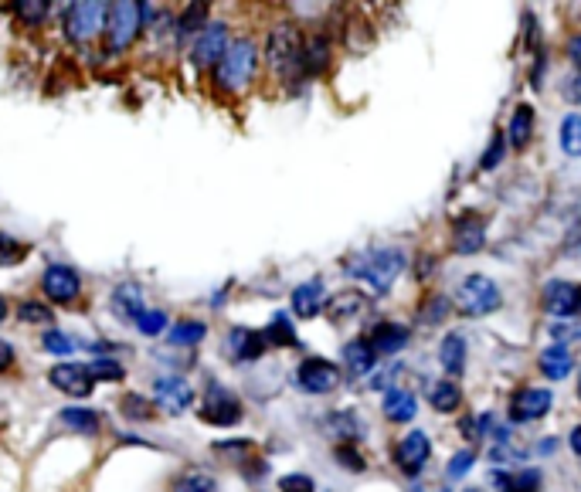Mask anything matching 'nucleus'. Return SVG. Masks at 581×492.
<instances>
[{"label": "nucleus", "instance_id": "obj_29", "mask_svg": "<svg viewBox=\"0 0 581 492\" xmlns=\"http://www.w3.org/2000/svg\"><path fill=\"white\" fill-rule=\"evenodd\" d=\"M534 123H537V112L531 102H520V106L510 112V123H507V146L514 150H527L534 140Z\"/></svg>", "mask_w": 581, "mask_h": 492}, {"label": "nucleus", "instance_id": "obj_39", "mask_svg": "<svg viewBox=\"0 0 581 492\" xmlns=\"http://www.w3.org/2000/svg\"><path fill=\"white\" fill-rule=\"evenodd\" d=\"M558 143H561V153L571 160L581 157V112H568L561 119V129H558Z\"/></svg>", "mask_w": 581, "mask_h": 492}, {"label": "nucleus", "instance_id": "obj_27", "mask_svg": "<svg viewBox=\"0 0 581 492\" xmlns=\"http://www.w3.org/2000/svg\"><path fill=\"white\" fill-rule=\"evenodd\" d=\"M381 414L391 421V425H408V421H415V414H418L415 394L405 391V387H388V391H384V401H381Z\"/></svg>", "mask_w": 581, "mask_h": 492}, {"label": "nucleus", "instance_id": "obj_10", "mask_svg": "<svg viewBox=\"0 0 581 492\" xmlns=\"http://www.w3.org/2000/svg\"><path fill=\"white\" fill-rule=\"evenodd\" d=\"M150 401L157 414H167V418H181L194 408L198 401V391L191 387V381L181 374H160L150 387Z\"/></svg>", "mask_w": 581, "mask_h": 492}, {"label": "nucleus", "instance_id": "obj_6", "mask_svg": "<svg viewBox=\"0 0 581 492\" xmlns=\"http://www.w3.org/2000/svg\"><path fill=\"white\" fill-rule=\"evenodd\" d=\"M106 7L109 4H102V0H75V4H68L62 14L65 38L72 41L75 48L92 45L102 34V28H106Z\"/></svg>", "mask_w": 581, "mask_h": 492}, {"label": "nucleus", "instance_id": "obj_38", "mask_svg": "<svg viewBox=\"0 0 581 492\" xmlns=\"http://www.w3.org/2000/svg\"><path fill=\"white\" fill-rule=\"evenodd\" d=\"M119 414H123L126 421H133V425H147V421L157 418V408H153L150 394H123Z\"/></svg>", "mask_w": 581, "mask_h": 492}, {"label": "nucleus", "instance_id": "obj_7", "mask_svg": "<svg viewBox=\"0 0 581 492\" xmlns=\"http://www.w3.org/2000/svg\"><path fill=\"white\" fill-rule=\"evenodd\" d=\"M198 418L204 421V425H215V428H235L238 421L245 418V404L235 391H228L221 381L208 377L201 404H198Z\"/></svg>", "mask_w": 581, "mask_h": 492}, {"label": "nucleus", "instance_id": "obj_11", "mask_svg": "<svg viewBox=\"0 0 581 492\" xmlns=\"http://www.w3.org/2000/svg\"><path fill=\"white\" fill-rule=\"evenodd\" d=\"M391 459H395V465L401 469V476H408L415 482L432 459V438L418 428L405 431V435L395 442V448H391Z\"/></svg>", "mask_w": 581, "mask_h": 492}, {"label": "nucleus", "instance_id": "obj_44", "mask_svg": "<svg viewBox=\"0 0 581 492\" xmlns=\"http://www.w3.org/2000/svg\"><path fill=\"white\" fill-rule=\"evenodd\" d=\"M41 350L51 353V357H68V353L79 350V340L62 333V330H48L45 336H41Z\"/></svg>", "mask_w": 581, "mask_h": 492}, {"label": "nucleus", "instance_id": "obj_57", "mask_svg": "<svg viewBox=\"0 0 581 492\" xmlns=\"http://www.w3.org/2000/svg\"><path fill=\"white\" fill-rule=\"evenodd\" d=\"M7 316H11V306H7V299L4 296H0V323H4V319Z\"/></svg>", "mask_w": 581, "mask_h": 492}, {"label": "nucleus", "instance_id": "obj_1", "mask_svg": "<svg viewBox=\"0 0 581 492\" xmlns=\"http://www.w3.org/2000/svg\"><path fill=\"white\" fill-rule=\"evenodd\" d=\"M303 45L306 34L299 31V24L293 21H276L266 31V48H262V58H266L269 75L279 85H286L289 92H296L303 85Z\"/></svg>", "mask_w": 581, "mask_h": 492}, {"label": "nucleus", "instance_id": "obj_5", "mask_svg": "<svg viewBox=\"0 0 581 492\" xmlns=\"http://www.w3.org/2000/svg\"><path fill=\"white\" fill-rule=\"evenodd\" d=\"M452 306H456L459 316H469V319L490 316L503 306V289L490 279V275L469 272L466 279L459 282L456 296H452Z\"/></svg>", "mask_w": 581, "mask_h": 492}, {"label": "nucleus", "instance_id": "obj_35", "mask_svg": "<svg viewBox=\"0 0 581 492\" xmlns=\"http://www.w3.org/2000/svg\"><path fill=\"white\" fill-rule=\"evenodd\" d=\"M429 404H432V411H439V414H456L459 404H463V391H459L456 381L442 377V381L429 384Z\"/></svg>", "mask_w": 581, "mask_h": 492}, {"label": "nucleus", "instance_id": "obj_22", "mask_svg": "<svg viewBox=\"0 0 581 492\" xmlns=\"http://www.w3.org/2000/svg\"><path fill=\"white\" fill-rule=\"evenodd\" d=\"M340 360H344L347 374L357 377V381H364V377H374V370H378V353L371 350V343H367L364 336H357V340H347L344 350H340Z\"/></svg>", "mask_w": 581, "mask_h": 492}, {"label": "nucleus", "instance_id": "obj_41", "mask_svg": "<svg viewBox=\"0 0 581 492\" xmlns=\"http://www.w3.org/2000/svg\"><path fill=\"white\" fill-rule=\"evenodd\" d=\"M31 248L21 238H14L11 231H0V269H14L28 258Z\"/></svg>", "mask_w": 581, "mask_h": 492}, {"label": "nucleus", "instance_id": "obj_20", "mask_svg": "<svg viewBox=\"0 0 581 492\" xmlns=\"http://www.w3.org/2000/svg\"><path fill=\"white\" fill-rule=\"evenodd\" d=\"M333 62V38L327 31L306 34L303 45V79H320Z\"/></svg>", "mask_w": 581, "mask_h": 492}, {"label": "nucleus", "instance_id": "obj_42", "mask_svg": "<svg viewBox=\"0 0 581 492\" xmlns=\"http://www.w3.org/2000/svg\"><path fill=\"white\" fill-rule=\"evenodd\" d=\"M14 14H17V21H21V24H28V28H38V24L48 21L51 4H48V0H17Z\"/></svg>", "mask_w": 581, "mask_h": 492}, {"label": "nucleus", "instance_id": "obj_33", "mask_svg": "<svg viewBox=\"0 0 581 492\" xmlns=\"http://www.w3.org/2000/svg\"><path fill=\"white\" fill-rule=\"evenodd\" d=\"M208 11H211L208 4H187L184 11L174 17V34H177V41H181L184 48L191 45L194 34H198V31L204 28V24L211 21V14H208Z\"/></svg>", "mask_w": 581, "mask_h": 492}, {"label": "nucleus", "instance_id": "obj_21", "mask_svg": "<svg viewBox=\"0 0 581 492\" xmlns=\"http://www.w3.org/2000/svg\"><path fill=\"white\" fill-rule=\"evenodd\" d=\"M289 306H293L296 319H316L327 309V286L323 279H310V282H299L289 296Z\"/></svg>", "mask_w": 581, "mask_h": 492}, {"label": "nucleus", "instance_id": "obj_36", "mask_svg": "<svg viewBox=\"0 0 581 492\" xmlns=\"http://www.w3.org/2000/svg\"><path fill=\"white\" fill-rule=\"evenodd\" d=\"M204 336H208V323H201V319H177L167 333V343L170 347H201Z\"/></svg>", "mask_w": 581, "mask_h": 492}, {"label": "nucleus", "instance_id": "obj_45", "mask_svg": "<svg viewBox=\"0 0 581 492\" xmlns=\"http://www.w3.org/2000/svg\"><path fill=\"white\" fill-rule=\"evenodd\" d=\"M473 465H476V448H459V452H452L449 462H446V482H456V479L469 476Z\"/></svg>", "mask_w": 581, "mask_h": 492}, {"label": "nucleus", "instance_id": "obj_58", "mask_svg": "<svg viewBox=\"0 0 581 492\" xmlns=\"http://www.w3.org/2000/svg\"><path fill=\"white\" fill-rule=\"evenodd\" d=\"M466 492H483V489H466Z\"/></svg>", "mask_w": 581, "mask_h": 492}, {"label": "nucleus", "instance_id": "obj_47", "mask_svg": "<svg viewBox=\"0 0 581 492\" xmlns=\"http://www.w3.org/2000/svg\"><path fill=\"white\" fill-rule=\"evenodd\" d=\"M503 157H507V136L503 133H493L490 143H486V153L480 157V170H497Z\"/></svg>", "mask_w": 581, "mask_h": 492}, {"label": "nucleus", "instance_id": "obj_8", "mask_svg": "<svg viewBox=\"0 0 581 492\" xmlns=\"http://www.w3.org/2000/svg\"><path fill=\"white\" fill-rule=\"evenodd\" d=\"M228 45H232L228 24L211 17V21L191 38V45H187V58H191V65L198 68V72H215V65L221 62V55L228 51Z\"/></svg>", "mask_w": 581, "mask_h": 492}, {"label": "nucleus", "instance_id": "obj_15", "mask_svg": "<svg viewBox=\"0 0 581 492\" xmlns=\"http://www.w3.org/2000/svg\"><path fill=\"white\" fill-rule=\"evenodd\" d=\"M48 384L55 387V391H62L65 397H75V401H85V397H92V391H96V381H92L89 367L75 364V360H62V364L51 367Z\"/></svg>", "mask_w": 581, "mask_h": 492}, {"label": "nucleus", "instance_id": "obj_30", "mask_svg": "<svg viewBox=\"0 0 581 492\" xmlns=\"http://www.w3.org/2000/svg\"><path fill=\"white\" fill-rule=\"evenodd\" d=\"M167 492H221V482H218L215 472L191 465V469H181L170 476Z\"/></svg>", "mask_w": 581, "mask_h": 492}, {"label": "nucleus", "instance_id": "obj_16", "mask_svg": "<svg viewBox=\"0 0 581 492\" xmlns=\"http://www.w3.org/2000/svg\"><path fill=\"white\" fill-rule=\"evenodd\" d=\"M581 306V289L568 279H548L541 286V309L551 319H571L578 316Z\"/></svg>", "mask_w": 581, "mask_h": 492}, {"label": "nucleus", "instance_id": "obj_54", "mask_svg": "<svg viewBox=\"0 0 581 492\" xmlns=\"http://www.w3.org/2000/svg\"><path fill=\"white\" fill-rule=\"evenodd\" d=\"M14 360H17V353L14 347L7 340H0V374H7V370L14 367Z\"/></svg>", "mask_w": 581, "mask_h": 492}, {"label": "nucleus", "instance_id": "obj_59", "mask_svg": "<svg viewBox=\"0 0 581 492\" xmlns=\"http://www.w3.org/2000/svg\"><path fill=\"white\" fill-rule=\"evenodd\" d=\"M578 316H581V306H578Z\"/></svg>", "mask_w": 581, "mask_h": 492}, {"label": "nucleus", "instance_id": "obj_24", "mask_svg": "<svg viewBox=\"0 0 581 492\" xmlns=\"http://www.w3.org/2000/svg\"><path fill=\"white\" fill-rule=\"evenodd\" d=\"M367 309H371V299H367L361 289H344L333 299H327V309H323V313L330 316V323H354V319H361Z\"/></svg>", "mask_w": 581, "mask_h": 492}, {"label": "nucleus", "instance_id": "obj_37", "mask_svg": "<svg viewBox=\"0 0 581 492\" xmlns=\"http://www.w3.org/2000/svg\"><path fill=\"white\" fill-rule=\"evenodd\" d=\"M452 313V299L446 292H429L422 302H418V323L422 326H439L446 323Z\"/></svg>", "mask_w": 581, "mask_h": 492}, {"label": "nucleus", "instance_id": "obj_46", "mask_svg": "<svg viewBox=\"0 0 581 492\" xmlns=\"http://www.w3.org/2000/svg\"><path fill=\"white\" fill-rule=\"evenodd\" d=\"M164 330H167L164 309H143V316L136 319V333H143V336H164Z\"/></svg>", "mask_w": 581, "mask_h": 492}, {"label": "nucleus", "instance_id": "obj_23", "mask_svg": "<svg viewBox=\"0 0 581 492\" xmlns=\"http://www.w3.org/2000/svg\"><path fill=\"white\" fill-rule=\"evenodd\" d=\"M323 431H327L330 438H337V445H357L367 428H364V421L357 411L340 408V411H330L327 418H323Z\"/></svg>", "mask_w": 581, "mask_h": 492}, {"label": "nucleus", "instance_id": "obj_17", "mask_svg": "<svg viewBox=\"0 0 581 492\" xmlns=\"http://www.w3.org/2000/svg\"><path fill=\"white\" fill-rule=\"evenodd\" d=\"M367 343H371V350L378 353V357H395L412 343V330H408L405 323H395V319H378V323L367 330L364 336Z\"/></svg>", "mask_w": 581, "mask_h": 492}, {"label": "nucleus", "instance_id": "obj_28", "mask_svg": "<svg viewBox=\"0 0 581 492\" xmlns=\"http://www.w3.org/2000/svg\"><path fill=\"white\" fill-rule=\"evenodd\" d=\"M466 357H469V347H466V336L463 333L442 336V343H439V364H442V370H446L449 381H456V377L466 374Z\"/></svg>", "mask_w": 581, "mask_h": 492}, {"label": "nucleus", "instance_id": "obj_9", "mask_svg": "<svg viewBox=\"0 0 581 492\" xmlns=\"http://www.w3.org/2000/svg\"><path fill=\"white\" fill-rule=\"evenodd\" d=\"M38 286H41V296L48 299V306L55 309V306H72V302H79L85 282H82V272L75 269V265L51 262V265H45V272H41Z\"/></svg>", "mask_w": 581, "mask_h": 492}, {"label": "nucleus", "instance_id": "obj_56", "mask_svg": "<svg viewBox=\"0 0 581 492\" xmlns=\"http://www.w3.org/2000/svg\"><path fill=\"white\" fill-rule=\"evenodd\" d=\"M554 445H558V442H554V438H544L541 448H537V455H551V452H554Z\"/></svg>", "mask_w": 581, "mask_h": 492}, {"label": "nucleus", "instance_id": "obj_55", "mask_svg": "<svg viewBox=\"0 0 581 492\" xmlns=\"http://www.w3.org/2000/svg\"><path fill=\"white\" fill-rule=\"evenodd\" d=\"M568 448H571V455H578V459H581V425L571 428V435H568Z\"/></svg>", "mask_w": 581, "mask_h": 492}, {"label": "nucleus", "instance_id": "obj_4", "mask_svg": "<svg viewBox=\"0 0 581 492\" xmlns=\"http://www.w3.org/2000/svg\"><path fill=\"white\" fill-rule=\"evenodd\" d=\"M143 31V4L140 0H113L106 7V28H102V48L106 55H123L140 41Z\"/></svg>", "mask_w": 581, "mask_h": 492}, {"label": "nucleus", "instance_id": "obj_49", "mask_svg": "<svg viewBox=\"0 0 581 492\" xmlns=\"http://www.w3.org/2000/svg\"><path fill=\"white\" fill-rule=\"evenodd\" d=\"M279 492H316V482L306 472H289L279 479Z\"/></svg>", "mask_w": 581, "mask_h": 492}, {"label": "nucleus", "instance_id": "obj_40", "mask_svg": "<svg viewBox=\"0 0 581 492\" xmlns=\"http://www.w3.org/2000/svg\"><path fill=\"white\" fill-rule=\"evenodd\" d=\"M17 319L24 326H51L55 323V309L48 302H38V299H24L17 302Z\"/></svg>", "mask_w": 581, "mask_h": 492}, {"label": "nucleus", "instance_id": "obj_25", "mask_svg": "<svg viewBox=\"0 0 581 492\" xmlns=\"http://www.w3.org/2000/svg\"><path fill=\"white\" fill-rule=\"evenodd\" d=\"M490 482H493V489H497V492H541L544 489L541 469H517V472L493 469Z\"/></svg>", "mask_w": 581, "mask_h": 492}, {"label": "nucleus", "instance_id": "obj_34", "mask_svg": "<svg viewBox=\"0 0 581 492\" xmlns=\"http://www.w3.org/2000/svg\"><path fill=\"white\" fill-rule=\"evenodd\" d=\"M211 455H215L218 462L242 469L245 462H252V459H255V442H249V438H225V442H215V445H211Z\"/></svg>", "mask_w": 581, "mask_h": 492}, {"label": "nucleus", "instance_id": "obj_19", "mask_svg": "<svg viewBox=\"0 0 581 492\" xmlns=\"http://www.w3.org/2000/svg\"><path fill=\"white\" fill-rule=\"evenodd\" d=\"M143 309H147V302H143L140 282H119V286L109 292V313H113L116 323L136 326V319L143 316Z\"/></svg>", "mask_w": 581, "mask_h": 492}, {"label": "nucleus", "instance_id": "obj_32", "mask_svg": "<svg viewBox=\"0 0 581 492\" xmlns=\"http://www.w3.org/2000/svg\"><path fill=\"white\" fill-rule=\"evenodd\" d=\"M262 336H266V347H289V350L299 347V333L293 326V313H286V309L272 313L269 326L262 330Z\"/></svg>", "mask_w": 581, "mask_h": 492}, {"label": "nucleus", "instance_id": "obj_12", "mask_svg": "<svg viewBox=\"0 0 581 492\" xmlns=\"http://www.w3.org/2000/svg\"><path fill=\"white\" fill-rule=\"evenodd\" d=\"M340 367L327 357H306L296 367V387L310 397H327L340 387Z\"/></svg>", "mask_w": 581, "mask_h": 492}, {"label": "nucleus", "instance_id": "obj_31", "mask_svg": "<svg viewBox=\"0 0 581 492\" xmlns=\"http://www.w3.org/2000/svg\"><path fill=\"white\" fill-rule=\"evenodd\" d=\"M58 425L65 431H72V435H99L102 431V414L92 411V408H82V404H75V408H62L58 411Z\"/></svg>", "mask_w": 581, "mask_h": 492}, {"label": "nucleus", "instance_id": "obj_13", "mask_svg": "<svg viewBox=\"0 0 581 492\" xmlns=\"http://www.w3.org/2000/svg\"><path fill=\"white\" fill-rule=\"evenodd\" d=\"M551 408H554V394L548 387H517L510 394L507 418L510 425H531V421H541Z\"/></svg>", "mask_w": 581, "mask_h": 492}, {"label": "nucleus", "instance_id": "obj_2", "mask_svg": "<svg viewBox=\"0 0 581 492\" xmlns=\"http://www.w3.org/2000/svg\"><path fill=\"white\" fill-rule=\"evenodd\" d=\"M259 68H262L259 45H255L249 34L232 38V45H228V51L221 55V62L215 65V72H211L215 96L242 99L245 92H252L255 79H259Z\"/></svg>", "mask_w": 581, "mask_h": 492}, {"label": "nucleus", "instance_id": "obj_50", "mask_svg": "<svg viewBox=\"0 0 581 492\" xmlns=\"http://www.w3.org/2000/svg\"><path fill=\"white\" fill-rule=\"evenodd\" d=\"M561 99L571 102V106H581V72H568L561 79Z\"/></svg>", "mask_w": 581, "mask_h": 492}, {"label": "nucleus", "instance_id": "obj_26", "mask_svg": "<svg viewBox=\"0 0 581 492\" xmlns=\"http://www.w3.org/2000/svg\"><path fill=\"white\" fill-rule=\"evenodd\" d=\"M537 370H541L548 381H568L571 370H575V353H571L565 343H551V347H544L541 357H537Z\"/></svg>", "mask_w": 581, "mask_h": 492}, {"label": "nucleus", "instance_id": "obj_18", "mask_svg": "<svg viewBox=\"0 0 581 492\" xmlns=\"http://www.w3.org/2000/svg\"><path fill=\"white\" fill-rule=\"evenodd\" d=\"M486 248V221L476 211H466L452 221V252L476 255Z\"/></svg>", "mask_w": 581, "mask_h": 492}, {"label": "nucleus", "instance_id": "obj_53", "mask_svg": "<svg viewBox=\"0 0 581 492\" xmlns=\"http://www.w3.org/2000/svg\"><path fill=\"white\" fill-rule=\"evenodd\" d=\"M565 55H568V62L575 65V72H581V31H578V34H571V38H568Z\"/></svg>", "mask_w": 581, "mask_h": 492}, {"label": "nucleus", "instance_id": "obj_48", "mask_svg": "<svg viewBox=\"0 0 581 492\" xmlns=\"http://www.w3.org/2000/svg\"><path fill=\"white\" fill-rule=\"evenodd\" d=\"M333 462L344 465V469H350V472H364L367 469V462H364V455H361V448L357 445H337L333 448Z\"/></svg>", "mask_w": 581, "mask_h": 492}, {"label": "nucleus", "instance_id": "obj_43", "mask_svg": "<svg viewBox=\"0 0 581 492\" xmlns=\"http://www.w3.org/2000/svg\"><path fill=\"white\" fill-rule=\"evenodd\" d=\"M89 374H92V381H109V384H119L126 377V367L119 364L116 357H96V360H89Z\"/></svg>", "mask_w": 581, "mask_h": 492}, {"label": "nucleus", "instance_id": "obj_14", "mask_svg": "<svg viewBox=\"0 0 581 492\" xmlns=\"http://www.w3.org/2000/svg\"><path fill=\"white\" fill-rule=\"evenodd\" d=\"M225 357L232 360V364L245 367V364H259L262 353H266V336L262 330H252V326H232V330L225 333Z\"/></svg>", "mask_w": 581, "mask_h": 492}, {"label": "nucleus", "instance_id": "obj_51", "mask_svg": "<svg viewBox=\"0 0 581 492\" xmlns=\"http://www.w3.org/2000/svg\"><path fill=\"white\" fill-rule=\"evenodd\" d=\"M269 476V462L266 459H259V455H255L252 462H245L242 465V479H249V482H262Z\"/></svg>", "mask_w": 581, "mask_h": 492}, {"label": "nucleus", "instance_id": "obj_3", "mask_svg": "<svg viewBox=\"0 0 581 492\" xmlns=\"http://www.w3.org/2000/svg\"><path fill=\"white\" fill-rule=\"evenodd\" d=\"M405 265H408V258L401 248L381 245V248H367V252H361V255H350L344 262V272L350 275V279L364 282L374 296H388L391 286H395V279L405 272Z\"/></svg>", "mask_w": 581, "mask_h": 492}, {"label": "nucleus", "instance_id": "obj_52", "mask_svg": "<svg viewBox=\"0 0 581 492\" xmlns=\"http://www.w3.org/2000/svg\"><path fill=\"white\" fill-rule=\"evenodd\" d=\"M490 459L493 462H520V459H527V452H520V448H514V445H500V448H493L490 452Z\"/></svg>", "mask_w": 581, "mask_h": 492}]
</instances>
